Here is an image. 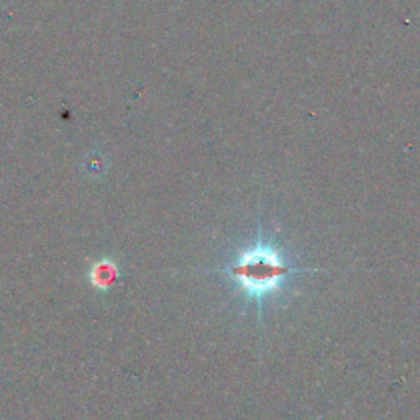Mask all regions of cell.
Here are the masks:
<instances>
[{
	"label": "cell",
	"mask_w": 420,
	"mask_h": 420,
	"mask_svg": "<svg viewBox=\"0 0 420 420\" xmlns=\"http://www.w3.org/2000/svg\"><path fill=\"white\" fill-rule=\"evenodd\" d=\"M289 271L276 254L264 248H257L242 254L230 268L225 269V273L230 274L249 294L259 296L273 288L281 276Z\"/></svg>",
	"instance_id": "cell-1"
},
{
	"label": "cell",
	"mask_w": 420,
	"mask_h": 420,
	"mask_svg": "<svg viewBox=\"0 0 420 420\" xmlns=\"http://www.w3.org/2000/svg\"><path fill=\"white\" fill-rule=\"evenodd\" d=\"M117 268L112 262H99L94 264V268L90 269V283L94 288L100 291L109 289L110 286H114L117 279Z\"/></svg>",
	"instance_id": "cell-2"
}]
</instances>
